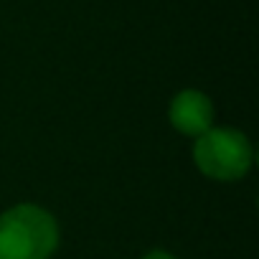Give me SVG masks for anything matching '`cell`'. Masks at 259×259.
<instances>
[{
  "instance_id": "6da1fadb",
  "label": "cell",
  "mask_w": 259,
  "mask_h": 259,
  "mask_svg": "<svg viewBox=\"0 0 259 259\" xmlns=\"http://www.w3.org/2000/svg\"><path fill=\"white\" fill-rule=\"evenodd\" d=\"M59 244L54 216L23 203L0 216V259H49Z\"/></svg>"
},
{
  "instance_id": "7a4b0ae2",
  "label": "cell",
  "mask_w": 259,
  "mask_h": 259,
  "mask_svg": "<svg viewBox=\"0 0 259 259\" xmlns=\"http://www.w3.org/2000/svg\"><path fill=\"white\" fill-rule=\"evenodd\" d=\"M196 165L213 181H239L251 165L249 140L231 127H211L196 138Z\"/></svg>"
},
{
  "instance_id": "3957f363",
  "label": "cell",
  "mask_w": 259,
  "mask_h": 259,
  "mask_svg": "<svg viewBox=\"0 0 259 259\" xmlns=\"http://www.w3.org/2000/svg\"><path fill=\"white\" fill-rule=\"evenodd\" d=\"M170 122L178 133L198 138L206 130H211L213 122V104L203 92L196 89H186L181 94H176L173 104H170Z\"/></svg>"
},
{
  "instance_id": "277c9868",
  "label": "cell",
  "mask_w": 259,
  "mask_h": 259,
  "mask_svg": "<svg viewBox=\"0 0 259 259\" xmlns=\"http://www.w3.org/2000/svg\"><path fill=\"white\" fill-rule=\"evenodd\" d=\"M145 259H176V256H170L168 251H150Z\"/></svg>"
}]
</instances>
